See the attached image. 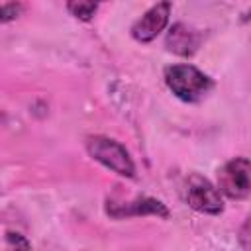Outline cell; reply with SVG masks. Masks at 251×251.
<instances>
[{"mask_svg": "<svg viewBox=\"0 0 251 251\" xmlns=\"http://www.w3.org/2000/svg\"><path fill=\"white\" fill-rule=\"evenodd\" d=\"M6 251H33V249L25 235H22L18 231H8L6 233Z\"/></svg>", "mask_w": 251, "mask_h": 251, "instance_id": "cell-9", "label": "cell"}, {"mask_svg": "<svg viewBox=\"0 0 251 251\" xmlns=\"http://www.w3.org/2000/svg\"><path fill=\"white\" fill-rule=\"evenodd\" d=\"M237 241H239V245H241L245 251H251V218H247V220L243 222V226L239 227Z\"/></svg>", "mask_w": 251, "mask_h": 251, "instance_id": "cell-11", "label": "cell"}, {"mask_svg": "<svg viewBox=\"0 0 251 251\" xmlns=\"http://www.w3.org/2000/svg\"><path fill=\"white\" fill-rule=\"evenodd\" d=\"M218 190L231 198L241 200L251 194V161L233 157L218 169Z\"/></svg>", "mask_w": 251, "mask_h": 251, "instance_id": "cell-3", "label": "cell"}, {"mask_svg": "<svg viewBox=\"0 0 251 251\" xmlns=\"http://www.w3.org/2000/svg\"><path fill=\"white\" fill-rule=\"evenodd\" d=\"M106 214L110 218L122 220V218H133V216H157V218H169V208L149 196H137L129 202H106Z\"/></svg>", "mask_w": 251, "mask_h": 251, "instance_id": "cell-5", "label": "cell"}, {"mask_svg": "<svg viewBox=\"0 0 251 251\" xmlns=\"http://www.w3.org/2000/svg\"><path fill=\"white\" fill-rule=\"evenodd\" d=\"M22 12H24V4H20V2H6V4H2V10H0V22L8 24V22L16 20Z\"/></svg>", "mask_w": 251, "mask_h": 251, "instance_id": "cell-10", "label": "cell"}, {"mask_svg": "<svg viewBox=\"0 0 251 251\" xmlns=\"http://www.w3.org/2000/svg\"><path fill=\"white\" fill-rule=\"evenodd\" d=\"M86 151L94 161L102 163L106 169L114 171L120 176L131 178L135 175V165L127 149L116 139H110L104 135H90L86 139Z\"/></svg>", "mask_w": 251, "mask_h": 251, "instance_id": "cell-2", "label": "cell"}, {"mask_svg": "<svg viewBox=\"0 0 251 251\" xmlns=\"http://www.w3.org/2000/svg\"><path fill=\"white\" fill-rule=\"evenodd\" d=\"M67 10L71 12V16H75L76 20L88 22L94 18L98 4L96 2H67Z\"/></svg>", "mask_w": 251, "mask_h": 251, "instance_id": "cell-8", "label": "cell"}, {"mask_svg": "<svg viewBox=\"0 0 251 251\" xmlns=\"http://www.w3.org/2000/svg\"><path fill=\"white\" fill-rule=\"evenodd\" d=\"M184 200L192 210L200 214L218 216L224 212V200H222V192L218 190V186H214L208 178L196 173L186 178Z\"/></svg>", "mask_w": 251, "mask_h": 251, "instance_id": "cell-4", "label": "cell"}, {"mask_svg": "<svg viewBox=\"0 0 251 251\" xmlns=\"http://www.w3.org/2000/svg\"><path fill=\"white\" fill-rule=\"evenodd\" d=\"M200 41H202V35L196 29L178 22L169 29L165 37V47L178 57H192L198 51Z\"/></svg>", "mask_w": 251, "mask_h": 251, "instance_id": "cell-7", "label": "cell"}, {"mask_svg": "<svg viewBox=\"0 0 251 251\" xmlns=\"http://www.w3.org/2000/svg\"><path fill=\"white\" fill-rule=\"evenodd\" d=\"M165 84L178 100L198 102L212 90L214 80L194 65L180 63L165 69Z\"/></svg>", "mask_w": 251, "mask_h": 251, "instance_id": "cell-1", "label": "cell"}, {"mask_svg": "<svg viewBox=\"0 0 251 251\" xmlns=\"http://www.w3.org/2000/svg\"><path fill=\"white\" fill-rule=\"evenodd\" d=\"M171 16V2H157L153 4L133 25H131V35L139 43H149L153 41L169 24Z\"/></svg>", "mask_w": 251, "mask_h": 251, "instance_id": "cell-6", "label": "cell"}]
</instances>
